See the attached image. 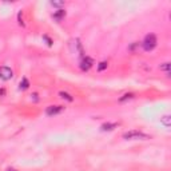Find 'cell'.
<instances>
[{
	"mask_svg": "<svg viewBox=\"0 0 171 171\" xmlns=\"http://www.w3.org/2000/svg\"><path fill=\"white\" fill-rule=\"evenodd\" d=\"M63 110H64L63 106H50V107H47V110H46V114H47L48 116H54V115L60 114Z\"/></svg>",
	"mask_w": 171,
	"mask_h": 171,
	"instance_id": "5b68a950",
	"label": "cell"
},
{
	"mask_svg": "<svg viewBox=\"0 0 171 171\" xmlns=\"http://www.w3.org/2000/svg\"><path fill=\"white\" fill-rule=\"evenodd\" d=\"M8 171H16V170H8Z\"/></svg>",
	"mask_w": 171,
	"mask_h": 171,
	"instance_id": "e0dca14e",
	"label": "cell"
},
{
	"mask_svg": "<svg viewBox=\"0 0 171 171\" xmlns=\"http://www.w3.org/2000/svg\"><path fill=\"white\" fill-rule=\"evenodd\" d=\"M123 139H126V140H138V139L146 140V139H150V135L142 132V131L132 130V131H128V132H124L123 134Z\"/></svg>",
	"mask_w": 171,
	"mask_h": 171,
	"instance_id": "7a4b0ae2",
	"label": "cell"
},
{
	"mask_svg": "<svg viewBox=\"0 0 171 171\" xmlns=\"http://www.w3.org/2000/svg\"><path fill=\"white\" fill-rule=\"evenodd\" d=\"M51 6L52 7H64L66 6V3H64L63 0H60V1H55L54 0V1H51Z\"/></svg>",
	"mask_w": 171,
	"mask_h": 171,
	"instance_id": "7c38bea8",
	"label": "cell"
},
{
	"mask_svg": "<svg viewBox=\"0 0 171 171\" xmlns=\"http://www.w3.org/2000/svg\"><path fill=\"white\" fill-rule=\"evenodd\" d=\"M13 71L10 67H0V79L1 80H10L12 79Z\"/></svg>",
	"mask_w": 171,
	"mask_h": 171,
	"instance_id": "3957f363",
	"label": "cell"
},
{
	"mask_svg": "<svg viewBox=\"0 0 171 171\" xmlns=\"http://www.w3.org/2000/svg\"><path fill=\"white\" fill-rule=\"evenodd\" d=\"M160 70H162V71H165L167 76H170V63H163V64L160 66Z\"/></svg>",
	"mask_w": 171,
	"mask_h": 171,
	"instance_id": "9c48e42d",
	"label": "cell"
},
{
	"mask_svg": "<svg viewBox=\"0 0 171 171\" xmlns=\"http://www.w3.org/2000/svg\"><path fill=\"white\" fill-rule=\"evenodd\" d=\"M18 18H19V24L20 25H24V23H23V20H22V13L19 12V16H18Z\"/></svg>",
	"mask_w": 171,
	"mask_h": 171,
	"instance_id": "9a60e30c",
	"label": "cell"
},
{
	"mask_svg": "<svg viewBox=\"0 0 171 171\" xmlns=\"http://www.w3.org/2000/svg\"><path fill=\"white\" fill-rule=\"evenodd\" d=\"M4 94V90H0V95H3Z\"/></svg>",
	"mask_w": 171,
	"mask_h": 171,
	"instance_id": "2e32d148",
	"label": "cell"
},
{
	"mask_svg": "<svg viewBox=\"0 0 171 171\" xmlns=\"http://www.w3.org/2000/svg\"><path fill=\"white\" fill-rule=\"evenodd\" d=\"M160 123L163 124L166 128H168V127L171 126V115H168V114L163 115V116L160 118Z\"/></svg>",
	"mask_w": 171,
	"mask_h": 171,
	"instance_id": "52a82bcc",
	"label": "cell"
},
{
	"mask_svg": "<svg viewBox=\"0 0 171 171\" xmlns=\"http://www.w3.org/2000/svg\"><path fill=\"white\" fill-rule=\"evenodd\" d=\"M107 62H100V63H99V66H98V70L99 71H103V70H106V68H107Z\"/></svg>",
	"mask_w": 171,
	"mask_h": 171,
	"instance_id": "5bb4252c",
	"label": "cell"
},
{
	"mask_svg": "<svg viewBox=\"0 0 171 171\" xmlns=\"http://www.w3.org/2000/svg\"><path fill=\"white\" fill-rule=\"evenodd\" d=\"M134 98V94H126V95H123L121 99H119V102H124V100H130V99Z\"/></svg>",
	"mask_w": 171,
	"mask_h": 171,
	"instance_id": "4fadbf2b",
	"label": "cell"
},
{
	"mask_svg": "<svg viewBox=\"0 0 171 171\" xmlns=\"http://www.w3.org/2000/svg\"><path fill=\"white\" fill-rule=\"evenodd\" d=\"M156 43H158L156 36L154 35V34H149V35H146V38L143 39L142 47H143V50H144V51L150 52V51H152L154 48L156 47Z\"/></svg>",
	"mask_w": 171,
	"mask_h": 171,
	"instance_id": "6da1fadb",
	"label": "cell"
},
{
	"mask_svg": "<svg viewBox=\"0 0 171 171\" xmlns=\"http://www.w3.org/2000/svg\"><path fill=\"white\" fill-rule=\"evenodd\" d=\"M64 16H66V11L64 10H57L52 13V18H54V20H56V22H60Z\"/></svg>",
	"mask_w": 171,
	"mask_h": 171,
	"instance_id": "8992f818",
	"label": "cell"
},
{
	"mask_svg": "<svg viewBox=\"0 0 171 171\" xmlns=\"http://www.w3.org/2000/svg\"><path fill=\"white\" fill-rule=\"evenodd\" d=\"M29 87V82H28V79H23L22 82H20V90H27Z\"/></svg>",
	"mask_w": 171,
	"mask_h": 171,
	"instance_id": "8fae6325",
	"label": "cell"
},
{
	"mask_svg": "<svg viewBox=\"0 0 171 171\" xmlns=\"http://www.w3.org/2000/svg\"><path fill=\"white\" fill-rule=\"evenodd\" d=\"M116 126H118L116 123H104L100 126V130L102 131H112Z\"/></svg>",
	"mask_w": 171,
	"mask_h": 171,
	"instance_id": "ba28073f",
	"label": "cell"
},
{
	"mask_svg": "<svg viewBox=\"0 0 171 171\" xmlns=\"http://www.w3.org/2000/svg\"><path fill=\"white\" fill-rule=\"evenodd\" d=\"M59 95H60L63 99L68 100V102H72V100H74V98H72V96H71L70 94H67V92H64V91H60V92H59Z\"/></svg>",
	"mask_w": 171,
	"mask_h": 171,
	"instance_id": "30bf717a",
	"label": "cell"
},
{
	"mask_svg": "<svg viewBox=\"0 0 171 171\" xmlns=\"http://www.w3.org/2000/svg\"><path fill=\"white\" fill-rule=\"evenodd\" d=\"M92 66H94V60H92V57H90V56L82 57V62H80V70L88 71Z\"/></svg>",
	"mask_w": 171,
	"mask_h": 171,
	"instance_id": "277c9868",
	"label": "cell"
}]
</instances>
